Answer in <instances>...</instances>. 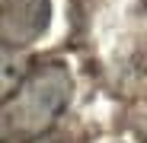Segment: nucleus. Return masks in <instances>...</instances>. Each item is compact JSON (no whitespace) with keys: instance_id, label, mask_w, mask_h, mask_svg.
<instances>
[{"instance_id":"1","label":"nucleus","mask_w":147,"mask_h":143,"mask_svg":"<svg viewBox=\"0 0 147 143\" xmlns=\"http://www.w3.org/2000/svg\"><path fill=\"white\" fill-rule=\"evenodd\" d=\"M3 22L7 38L16 29V41L35 38L48 22V0H3Z\"/></svg>"}]
</instances>
